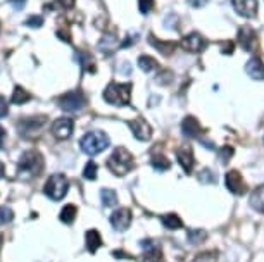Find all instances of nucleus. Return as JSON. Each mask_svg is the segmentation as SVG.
Returning <instances> with one entry per match:
<instances>
[{
  "mask_svg": "<svg viewBox=\"0 0 264 262\" xmlns=\"http://www.w3.org/2000/svg\"><path fill=\"white\" fill-rule=\"evenodd\" d=\"M43 169V159L42 154L36 150H28L24 152L19 159V166H18V176L21 180H30L35 178L42 172Z\"/></svg>",
  "mask_w": 264,
  "mask_h": 262,
  "instance_id": "obj_1",
  "label": "nucleus"
},
{
  "mask_svg": "<svg viewBox=\"0 0 264 262\" xmlns=\"http://www.w3.org/2000/svg\"><path fill=\"white\" fill-rule=\"evenodd\" d=\"M133 166H135L133 155L124 147H117L107 159V169L116 176H124L126 172L131 171Z\"/></svg>",
  "mask_w": 264,
  "mask_h": 262,
  "instance_id": "obj_2",
  "label": "nucleus"
},
{
  "mask_svg": "<svg viewBox=\"0 0 264 262\" xmlns=\"http://www.w3.org/2000/svg\"><path fill=\"white\" fill-rule=\"evenodd\" d=\"M80 147L87 155L93 157V155L100 154V152H104L105 148L109 147V136L105 135L104 131H99V130L90 131L81 138Z\"/></svg>",
  "mask_w": 264,
  "mask_h": 262,
  "instance_id": "obj_3",
  "label": "nucleus"
},
{
  "mask_svg": "<svg viewBox=\"0 0 264 262\" xmlns=\"http://www.w3.org/2000/svg\"><path fill=\"white\" fill-rule=\"evenodd\" d=\"M131 99V84L129 83H111L104 92V100L111 106H126Z\"/></svg>",
  "mask_w": 264,
  "mask_h": 262,
  "instance_id": "obj_4",
  "label": "nucleus"
},
{
  "mask_svg": "<svg viewBox=\"0 0 264 262\" xmlns=\"http://www.w3.org/2000/svg\"><path fill=\"white\" fill-rule=\"evenodd\" d=\"M69 190V181L64 174H52L50 178L47 180L45 187H43V192H45V195L48 197L50 200H54V202H59V200H62L64 197H66V193Z\"/></svg>",
  "mask_w": 264,
  "mask_h": 262,
  "instance_id": "obj_5",
  "label": "nucleus"
},
{
  "mask_svg": "<svg viewBox=\"0 0 264 262\" xmlns=\"http://www.w3.org/2000/svg\"><path fill=\"white\" fill-rule=\"evenodd\" d=\"M59 102H60V109H64V111H68V112H76L85 107L87 99H85V95L81 94L80 90H73L60 97Z\"/></svg>",
  "mask_w": 264,
  "mask_h": 262,
  "instance_id": "obj_6",
  "label": "nucleus"
},
{
  "mask_svg": "<svg viewBox=\"0 0 264 262\" xmlns=\"http://www.w3.org/2000/svg\"><path fill=\"white\" fill-rule=\"evenodd\" d=\"M47 123V116H36V118H24L18 123L19 133L23 136H31L35 135L38 130H42V126Z\"/></svg>",
  "mask_w": 264,
  "mask_h": 262,
  "instance_id": "obj_7",
  "label": "nucleus"
},
{
  "mask_svg": "<svg viewBox=\"0 0 264 262\" xmlns=\"http://www.w3.org/2000/svg\"><path fill=\"white\" fill-rule=\"evenodd\" d=\"M131 211L126 207H121L114 211L111 214V224L112 228L117 229V231H126L129 228V224H131Z\"/></svg>",
  "mask_w": 264,
  "mask_h": 262,
  "instance_id": "obj_8",
  "label": "nucleus"
},
{
  "mask_svg": "<svg viewBox=\"0 0 264 262\" xmlns=\"http://www.w3.org/2000/svg\"><path fill=\"white\" fill-rule=\"evenodd\" d=\"M73 126H75V121L69 118H59L54 121L52 124V135L59 140H66L71 136L73 133Z\"/></svg>",
  "mask_w": 264,
  "mask_h": 262,
  "instance_id": "obj_9",
  "label": "nucleus"
},
{
  "mask_svg": "<svg viewBox=\"0 0 264 262\" xmlns=\"http://www.w3.org/2000/svg\"><path fill=\"white\" fill-rule=\"evenodd\" d=\"M226 188L233 193V195H243L247 192V187H245V181H243L242 174L238 171H230L226 172Z\"/></svg>",
  "mask_w": 264,
  "mask_h": 262,
  "instance_id": "obj_10",
  "label": "nucleus"
},
{
  "mask_svg": "<svg viewBox=\"0 0 264 262\" xmlns=\"http://www.w3.org/2000/svg\"><path fill=\"white\" fill-rule=\"evenodd\" d=\"M129 128H131L135 138L140 140V142H147V140H150V136H152V128H150L147 121L142 118L129 121Z\"/></svg>",
  "mask_w": 264,
  "mask_h": 262,
  "instance_id": "obj_11",
  "label": "nucleus"
},
{
  "mask_svg": "<svg viewBox=\"0 0 264 262\" xmlns=\"http://www.w3.org/2000/svg\"><path fill=\"white\" fill-rule=\"evenodd\" d=\"M231 4H233V9L243 18H255L257 14V0H231Z\"/></svg>",
  "mask_w": 264,
  "mask_h": 262,
  "instance_id": "obj_12",
  "label": "nucleus"
},
{
  "mask_svg": "<svg viewBox=\"0 0 264 262\" xmlns=\"http://www.w3.org/2000/svg\"><path fill=\"white\" fill-rule=\"evenodd\" d=\"M206 45L207 42L199 33H190L181 40V47H183L186 52H193V54L202 52L206 48Z\"/></svg>",
  "mask_w": 264,
  "mask_h": 262,
  "instance_id": "obj_13",
  "label": "nucleus"
},
{
  "mask_svg": "<svg viewBox=\"0 0 264 262\" xmlns=\"http://www.w3.org/2000/svg\"><path fill=\"white\" fill-rule=\"evenodd\" d=\"M176 157H178V162H180V166L183 167L185 172H190L193 169V166H195V159H193L192 148H190L188 145L178 148Z\"/></svg>",
  "mask_w": 264,
  "mask_h": 262,
  "instance_id": "obj_14",
  "label": "nucleus"
},
{
  "mask_svg": "<svg viewBox=\"0 0 264 262\" xmlns=\"http://www.w3.org/2000/svg\"><path fill=\"white\" fill-rule=\"evenodd\" d=\"M238 42H240V45L243 47V50H247V52L254 50L255 42H257L255 31L252 30V28H249V26L242 28V30L238 31Z\"/></svg>",
  "mask_w": 264,
  "mask_h": 262,
  "instance_id": "obj_15",
  "label": "nucleus"
},
{
  "mask_svg": "<svg viewBox=\"0 0 264 262\" xmlns=\"http://www.w3.org/2000/svg\"><path fill=\"white\" fill-rule=\"evenodd\" d=\"M119 48V38L116 33H105L102 36V40L99 42V50L105 55H111L112 52Z\"/></svg>",
  "mask_w": 264,
  "mask_h": 262,
  "instance_id": "obj_16",
  "label": "nucleus"
},
{
  "mask_svg": "<svg viewBox=\"0 0 264 262\" xmlns=\"http://www.w3.org/2000/svg\"><path fill=\"white\" fill-rule=\"evenodd\" d=\"M181 130H183L185 136H188V138H195V136L201 135L202 128H201V123H199L193 116H188V118H185L183 123H181Z\"/></svg>",
  "mask_w": 264,
  "mask_h": 262,
  "instance_id": "obj_17",
  "label": "nucleus"
},
{
  "mask_svg": "<svg viewBox=\"0 0 264 262\" xmlns=\"http://www.w3.org/2000/svg\"><path fill=\"white\" fill-rule=\"evenodd\" d=\"M245 72L252 79H264V64L259 59H250L245 64Z\"/></svg>",
  "mask_w": 264,
  "mask_h": 262,
  "instance_id": "obj_18",
  "label": "nucleus"
},
{
  "mask_svg": "<svg viewBox=\"0 0 264 262\" xmlns=\"http://www.w3.org/2000/svg\"><path fill=\"white\" fill-rule=\"evenodd\" d=\"M85 241H87V248L90 253H95L102 247V236L97 229H88L87 235H85Z\"/></svg>",
  "mask_w": 264,
  "mask_h": 262,
  "instance_id": "obj_19",
  "label": "nucleus"
},
{
  "mask_svg": "<svg viewBox=\"0 0 264 262\" xmlns=\"http://www.w3.org/2000/svg\"><path fill=\"white\" fill-rule=\"evenodd\" d=\"M249 202H250V205H252V209H255V211H259L264 214V185L257 187L252 193H250Z\"/></svg>",
  "mask_w": 264,
  "mask_h": 262,
  "instance_id": "obj_20",
  "label": "nucleus"
},
{
  "mask_svg": "<svg viewBox=\"0 0 264 262\" xmlns=\"http://www.w3.org/2000/svg\"><path fill=\"white\" fill-rule=\"evenodd\" d=\"M76 59H78V62L83 71L95 72V64H93V59L90 54H87V52H83V50H78L76 52Z\"/></svg>",
  "mask_w": 264,
  "mask_h": 262,
  "instance_id": "obj_21",
  "label": "nucleus"
},
{
  "mask_svg": "<svg viewBox=\"0 0 264 262\" xmlns=\"http://www.w3.org/2000/svg\"><path fill=\"white\" fill-rule=\"evenodd\" d=\"M76 214H78V209H76L73 204H68V205H64V209L60 211L59 219L62 221L64 224H73L76 219Z\"/></svg>",
  "mask_w": 264,
  "mask_h": 262,
  "instance_id": "obj_22",
  "label": "nucleus"
},
{
  "mask_svg": "<svg viewBox=\"0 0 264 262\" xmlns=\"http://www.w3.org/2000/svg\"><path fill=\"white\" fill-rule=\"evenodd\" d=\"M161 223L168 229H180L183 228V221L180 219L178 214H164L161 217Z\"/></svg>",
  "mask_w": 264,
  "mask_h": 262,
  "instance_id": "obj_23",
  "label": "nucleus"
},
{
  "mask_svg": "<svg viewBox=\"0 0 264 262\" xmlns=\"http://www.w3.org/2000/svg\"><path fill=\"white\" fill-rule=\"evenodd\" d=\"M30 99H31V95L28 94L24 88L16 86L14 88V94H12V97H11V102L14 104V106H21V104H26Z\"/></svg>",
  "mask_w": 264,
  "mask_h": 262,
  "instance_id": "obj_24",
  "label": "nucleus"
},
{
  "mask_svg": "<svg viewBox=\"0 0 264 262\" xmlns=\"http://www.w3.org/2000/svg\"><path fill=\"white\" fill-rule=\"evenodd\" d=\"M150 43H152V45L156 47L157 50L161 52V54H164V55L173 54L174 48H176V43H174V42H157L154 36H150Z\"/></svg>",
  "mask_w": 264,
  "mask_h": 262,
  "instance_id": "obj_25",
  "label": "nucleus"
},
{
  "mask_svg": "<svg viewBox=\"0 0 264 262\" xmlns=\"http://www.w3.org/2000/svg\"><path fill=\"white\" fill-rule=\"evenodd\" d=\"M138 67L144 72H152L154 69H157V62L150 55H140L138 57Z\"/></svg>",
  "mask_w": 264,
  "mask_h": 262,
  "instance_id": "obj_26",
  "label": "nucleus"
},
{
  "mask_svg": "<svg viewBox=\"0 0 264 262\" xmlns=\"http://www.w3.org/2000/svg\"><path fill=\"white\" fill-rule=\"evenodd\" d=\"M100 195H102V204L105 205V207H112V205H116L117 193L114 190H111V188H104V190L100 192Z\"/></svg>",
  "mask_w": 264,
  "mask_h": 262,
  "instance_id": "obj_27",
  "label": "nucleus"
},
{
  "mask_svg": "<svg viewBox=\"0 0 264 262\" xmlns=\"http://www.w3.org/2000/svg\"><path fill=\"white\" fill-rule=\"evenodd\" d=\"M150 162H152L154 169H157V171H161V172L168 171V169L171 167V162H169L164 155H154L152 159H150Z\"/></svg>",
  "mask_w": 264,
  "mask_h": 262,
  "instance_id": "obj_28",
  "label": "nucleus"
},
{
  "mask_svg": "<svg viewBox=\"0 0 264 262\" xmlns=\"http://www.w3.org/2000/svg\"><path fill=\"white\" fill-rule=\"evenodd\" d=\"M186 238H188V241L192 245H199L207 238V233L204 231V229H190Z\"/></svg>",
  "mask_w": 264,
  "mask_h": 262,
  "instance_id": "obj_29",
  "label": "nucleus"
},
{
  "mask_svg": "<svg viewBox=\"0 0 264 262\" xmlns=\"http://www.w3.org/2000/svg\"><path fill=\"white\" fill-rule=\"evenodd\" d=\"M138 262H162V255H161L159 248L157 247L150 248V250H147L144 253V257H142Z\"/></svg>",
  "mask_w": 264,
  "mask_h": 262,
  "instance_id": "obj_30",
  "label": "nucleus"
},
{
  "mask_svg": "<svg viewBox=\"0 0 264 262\" xmlns=\"http://www.w3.org/2000/svg\"><path fill=\"white\" fill-rule=\"evenodd\" d=\"M75 7V0H55V2L47 4V9L55 11V9H71Z\"/></svg>",
  "mask_w": 264,
  "mask_h": 262,
  "instance_id": "obj_31",
  "label": "nucleus"
},
{
  "mask_svg": "<svg viewBox=\"0 0 264 262\" xmlns=\"http://www.w3.org/2000/svg\"><path fill=\"white\" fill-rule=\"evenodd\" d=\"M83 178L85 180H97V164L95 162H88L83 169Z\"/></svg>",
  "mask_w": 264,
  "mask_h": 262,
  "instance_id": "obj_32",
  "label": "nucleus"
},
{
  "mask_svg": "<svg viewBox=\"0 0 264 262\" xmlns=\"http://www.w3.org/2000/svg\"><path fill=\"white\" fill-rule=\"evenodd\" d=\"M192 262H218V255L216 252H202Z\"/></svg>",
  "mask_w": 264,
  "mask_h": 262,
  "instance_id": "obj_33",
  "label": "nucleus"
},
{
  "mask_svg": "<svg viewBox=\"0 0 264 262\" xmlns=\"http://www.w3.org/2000/svg\"><path fill=\"white\" fill-rule=\"evenodd\" d=\"M12 217H14V214H12V211L9 207H6V205H2L0 207V224H7L12 221Z\"/></svg>",
  "mask_w": 264,
  "mask_h": 262,
  "instance_id": "obj_34",
  "label": "nucleus"
},
{
  "mask_svg": "<svg viewBox=\"0 0 264 262\" xmlns=\"http://www.w3.org/2000/svg\"><path fill=\"white\" fill-rule=\"evenodd\" d=\"M162 24H164L166 30H174V28L178 26V16L171 12V14H168L164 18V23H162Z\"/></svg>",
  "mask_w": 264,
  "mask_h": 262,
  "instance_id": "obj_35",
  "label": "nucleus"
},
{
  "mask_svg": "<svg viewBox=\"0 0 264 262\" xmlns=\"http://www.w3.org/2000/svg\"><path fill=\"white\" fill-rule=\"evenodd\" d=\"M138 7L142 14H149L154 9V0H138Z\"/></svg>",
  "mask_w": 264,
  "mask_h": 262,
  "instance_id": "obj_36",
  "label": "nucleus"
},
{
  "mask_svg": "<svg viewBox=\"0 0 264 262\" xmlns=\"http://www.w3.org/2000/svg\"><path fill=\"white\" fill-rule=\"evenodd\" d=\"M24 24H26V26H30V28H40L43 24V18H42V16H30Z\"/></svg>",
  "mask_w": 264,
  "mask_h": 262,
  "instance_id": "obj_37",
  "label": "nucleus"
},
{
  "mask_svg": "<svg viewBox=\"0 0 264 262\" xmlns=\"http://www.w3.org/2000/svg\"><path fill=\"white\" fill-rule=\"evenodd\" d=\"M231 154H233V148H231V147H223L221 150H219V157H221V162L225 164L226 160H228L230 157H231Z\"/></svg>",
  "mask_w": 264,
  "mask_h": 262,
  "instance_id": "obj_38",
  "label": "nucleus"
},
{
  "mask_svg": "<svg viewBox=\"0 0 264 262\" xmlns=\"http://www.w3.org/2000/svg\"><path fill=\"white\" fill-rule=\"evenodd\" d=\"M7 112H9V107H7V100H6V97L0 95V118H6Z\"/></svg>",
  "mask_w": 264,
  "mask_h": 262,
  "instance_id": "obj_39",
  "label": "nucleus"
},
{
  "mask_svg": "<svg viewBox=\"0 0 264 262\" xmlns=\"http://www.w3.org/2000/svg\"><path fill=\"white\" fill-rule=\"evenodd\" d=\"M201 181H202V183H207V181H214V176L211 174L209 169H206V171H202V174H201Z\"/></svg>",
  "mask_w": 264,
  "mask_h": 262,
  "instance_id": "obj_40",
  "label": "nucleus"
},
{
  "mask_svg": "<svg viewBox=\"0 0 264 262\" xmlns=\"http://www.w3.org/2000/svg\"><path fill=\"white\" fill-rule=\"evenodd\" d=\"M9 2L16 11H19V9H23V6L26 4V0H9Z\"/></svg>",
  "mask_w": 264,
  "mask_h": 262,
  "instance_id": "obj_41",
  "label": "nucleus"
},
{
  "mask_svg": "<svg viewBox=\"0 0 264 262\" xmlns=\"http://www.w3.org/2000/svg\"><path fill=\"white\" fill-rule=\"evenodd\" d=\"M190 4H192L193 7H202L206 4V0H190Z\"/></svg>",
  "mask_w": 264,
  "mask_h": 262,
  "instance_id": "obj_42",
  "label": "nucleus"
},
{
  "mask_svg": "<svg viewBox=\"0 0 264 262\" xmlns=\"http://www.w3.org/2000/svg\"><path fill=\"white\" fill-rule=\"evenodd\" d=\"M4 138H6V131H4V128L0 126V148H2V145H4Z\"/></svg>",
  "mask_w": 264,
  "mask_h": 262,
  "instance_id": "obj_43",
  "label": "nucleus"
},
{
  "mask_svg": "<svg viewBox=\"0 0 264 262\" xmlns=\"http://www.w3.org/2000/svg\"><path fill=\"white\" fill-rule=\"evenodd\" d=\"M4 172H6V167H4V164L0 162V178L4 176Z\"/></svg>",
  "mask_w": 264,
  "mask_h": 262,
  "instance_id": "obj_44",
  "label": "nucleus"
},
{
  "mask_svg": "<svg viewBox=\"0 0 264 262\" xmlns=\"http://www.w3.org/2000/svg\"><path fill=\"white\" fill-rule=\"evenodd\" d=\"M2 240H4V238H2V235H0V248H2Z\"/></svg>",
  "mask_w": 264,
  "mask_h": 262,
  "instance_id": "obj_45",
  "label": "nucleus"
}]
</instances>
